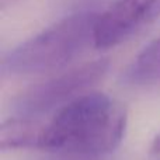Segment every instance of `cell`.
Masks as SVG:
<instances>
[{
  "label": "cell",
  "instance_id": "obj_1",
  "mask_svg": "<svg viewBox=\"0 0 160 160\" xmlns=\"http://www.w3.org/2000/svg\"><path fill=\"white\" fill-rule=\"evenodd\" d=\"M128 111L105 93H86L55 112L44 128L41 150L83 156L110 153L121 143Z\"/></svg>",
  "mask_w": 160,
  "mask_h": 160
},
{
  "label": "cell",
  "instance_id": "obj_2",
  "mask_svg": "<svg viewBox=\"0 0 160 160\" xmlns=\"http://www.w3.org/2000/svg\"><path fill=\"white\" fill-rule=\"evenodd\" d=\"M98 13L79 11L53 22L6 55L3 69L10 75L28 76L58 70L94 45Z\"/></svg>",
  "mask_w": 160,
  "mask_h": 160
},
{
  "label": "cell",
  "instance_id": "obj_3",
  "mask_svg": "<svg viewBox=\"0 0 160 160\" xmlns=\"http://www.w3.org/2000/svg\"><path fill=\"white\" fill-rule=\"evenodd\" d=\"M110 66L107 58H98L75 66L58 76L31 86L13 100L14 112L18 117L32 118L52 110H61L105 76Z\"/></svg>",
  "mask_w": 160,
  "mask_h": 160
},
{
  "label": "cell",
  "instance_id": "obj_4",
  "mask_svg": "<svg viewBox=\"0 0 160 160\" xmlns=\"http://www.w3.org/2000/svg\"><path fill=\"white\" fill-rule=\"evenodd\" d=\"M160 18V0H115L98 14L94 47L108 49L125 42Z\"/></svg>",
  "mask_w": 160,
  "mask_h": 160
},
{
  "label": "cell",
  "instance_id": "obj_5",
  "mask_svg": "<svg viewBox=\"0 0 160 160\" xmlns=\"http://www.w3.org/2000/svg\"><path fill=\"white\" fill-rule=\"evenodd\" d=\"M121 79L132 87L160 86V35L139 51L122 72Z\"/></svg>",
  "mask_w": 160,
  "mask_h": 160
},
{
  "label": "cell",
  "instance_id": "obj_6",
  "mask_svg": "<svg viewBox=\"0 0 160 160\" xmlns=\"http://www.w3.org/2000/svg\"><path fill=\"white\" fill-rule=\"evenodd\" d=\"M45 124L28 117H14L3 121L0 127V148L8 149H41Z\"/></svg>",
  "mask_w": 160,
  "mask_h": 160
},
{
  "label": "cell",
  "instance_id": "obj_7",
  "mask_svg": "<svg viewBox=\"0 0 160 160\" xmlns=\"http://www.w3.org/2000/svg\"><path fill=\"white\" fill-rule=\"evenodd\" d=\"M150 153L152 155H160V132L153 138L150 143Z\"/></svg>",
  "mask_w": 160,
  "mask_h": 160
}]
</instances>
